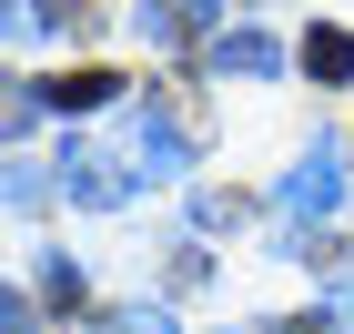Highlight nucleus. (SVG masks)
<instances>
[{
  "mask_svg": "<svg viewBox=\"0 0 354 334\" xmlns=\"http://www.w3.org/2000/svg\"><path fill=\"white\" fill-rule=\"evenodd\" d=\"M304 334H324V314H314V324H304Z\"/></svg>",
  "mask_w": 354,
  "mask_h": 334,
  "instance_id": "12",
  "label": "nucleus"
},
{
  "mask_svg": "<svg viewBox=\"0 0 354 334\" xmlns=\"http://www.w3.org/2000/svg\"><path fill=\"white\" fill-rule=\"evenodd\" d=\"M324 334H354V284L334 294V324H324Z\"/></svg>",
  "mask_w": 354,
  "mask_h": 334,
  "instance_id": "11",
  "label": "nucleus"
},
{
  "mask_svg": "<svg viewBox=\"0 0 354 334\" xmlns=\"http://www.w3.org/2000/svg\"><path fill=\"white\" fill-rule=\"evenodd\" d=\"M304 71L314 82H354V30H314L304 41Z\"/></svg>",
  "mask_w": 354,
  "mask_h": 334,
  "instance_id": "7",
  "label": "nucleus"
},
{
  "mask_svg": "<svg viewBox=\"0 0 354 334\" xmlns=\"http://www.w3.org/2000/svg\"><path fill=\"white\" fill-rule=\"evenodd\" d=\"M82 21H91L82 0H41V10H30V21H21V30H82Z\"/></svg>",
  "mask_w": 354,
  "mask_h": 334,
  "instance_id": "8",
  "label": "nucleus"
},
{
  "mask_svg": "<svg viewBox=\"0 0 354 334\" xmlns=\"http://www.w3.org/2000/svg\"><path fill=\"white\" fill-rule=\"evenodd\" d=\"M111 91H122L111 71H61V82H41V102H51V111H102Z\"/></svg>",
  "mask_w": 354,
  "mask_h": 334,
  "instance_id": "5",
  "label": "nucleus"
},
{
  "mask_svg": "<svg viewBox=\"0 0 354 334\" xmlns=\"http://www.w3.org/2000/svg\"><path fill=\"white\" fill-rule=\"evenodd\" d=\"M61 193H71V203H91V213H111V203H132V172H122V163H111V152H91V142H82V152H61Z\"/></svg>",
  "mask_w": 354,
  "mask_h": 334,
  "instance_id": "2",
  "label": "nucleus"
},
{
  "mask_svg": "<svg viewBox=\"0 0 354 334\" xmlns=\"http://www.w3.org/2000/svg\"><path fill=\"white\" fill-rule=\"evenodd\" d=\"M0 334H41V304L30 294H0Z\"/></svg>",
  "mask_w": 354,
  "mask_h": 334,
  "instance_id": "9",
  "label": "nucleus"
},
{
  "mask_svg": "<svg viewBox=\"0 0 354 334\" xmlns=\"http://www.w3.org/2000/svg\"><path fill=\"white\" fill-rule=\"evenodd\" d=\"M334 203H344V142L314 132V152L283 172V213H334Z\"/></svg>",
  "mask_w": 354,
  "mask_h": 334,
  "instance_id": "1",
  "label": "nucleus"
},
{
  "mask_svg": "<svg viewBox=\"0 0 354 334\" xmlns=\"http://www.w3.org/2000/svg\"><path fill=\"white\" fill-rule=\"evenodd\" d=\"M213 71H243V82H263V71H283V51H273L263 30H223V41H213Z\"/></svg>",
  "mask_w": 354,
  "mask_h": 334,
  "instance_id": "3",
  "label": "nucleus"
},
{
  "mask_svg": "<svg viewBox=\"0 0 354 334\" xmlns=\"http://www.w3.org/2000/svg\"><path fill=\"white\" fill-rule=\"evenodd\" d=\"M111 334H172V314H152V304H122V314H111Z\"/></svg>",
  "mask_w": 354,
  "mask_h": 334,
  "instance_id": "10",
  "label": "nucleus"
},
{
  "mask_svg": "<svg viewBox=\"0 0 354 334\" xmlns=\"http://www.w3.org/2000/svg\"><path fill=\"white\" fill-rule=\"evenodd\" d=\"M183 152H192L183 122H172V111H142V163H152V183H162V172H183Z\"/></svg>",
  "mask_w": 354,
  "mask_h": 334,
  "instance_id": "4",
  "label": "nucleus"
},
{
  "mask_svg": "<svg viewBox=\"0 0 354 334\" xmlns=\"http://www.w3.org/2000/svg\"><path fill=\"white\" fill-rule=\"evenodd\" d=\"M192 30H203V0H142V41H192Z\"/></svg>",
  "mask_w": 354,
  "mask_h": 334,
  "instance_id": "6",
  "label": "nucleus"
}]
</instances>
